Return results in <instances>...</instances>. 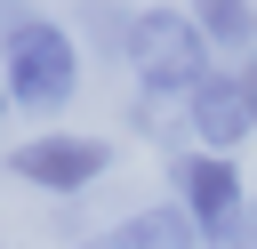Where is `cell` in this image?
Wrapping results in <instances>:
<instances>
[{
  "label": "cell",
  "instance_id": "obj_6",
  "mask_svg": "<svg viewBox=\"0 0 257 249\" xmlns=\"http://www.w3.org/2000/svg\"><path fill=\"white\" fill-rule=\"evenodd\" d=\"M185 16L201 24V40L217 56H249L257 48V0H185Z\"/></svg>",
  "mask_w": 257,
  "mask_h": 249
},
{
  "label": "cell",
  "instance_id": "obj_7",
  "mask_svg": "<svg viewBox=\"0 0 257 249\" xmlns=\"http://www.w3.org/2000/svg\"><path fill=\"white\" fill-rule=\"evenodd\" d=\"M112 241H120V249H201V225H193L177 201H153V209L120 217V225H112Z\"/></svg>",
  "mask_w": 257,
  "mask_h": 249
},
{
  "label": "cell",
  "instance_id": "obj_4",
  "mask_svg": "<svg viewBox=\"0 0 257 249\" xmlns=\"http://www.w3.org/2000/svg\"><path fill=\"white\" fill-rule=\"evenodd\" d=\"M185 129H193L201 153H225V161H233V153L257 137V104H249L241 72H209V80L185 96Z\"/></svg>",
  "mask_w": 257,
  "mask_h": 249
},
{
  "label": "cell",
  "instance_id": "obj_5",
  "mask_svg": "<svg viewBox=\"0 0 257 249\" xmlns=\"http://www.w3.org/2000/svg\"><path fill=\"white\" fill-rule=\"evenodd\" d=\"M137 24H145V8H128V0H80V8H72L80 48H96L104 64H128V56H137Z\"/></svg>",
  "mask_w": 257,
  "mask_h": 249
},
{
  "label": "cell",
  "instance_id": "obj_8",
  "mask_svg": "<svg viewBox=\"0 0 257 249\" xmlns=\"http://www.w3.org/2000/svg\"><path fill=\"white\" fill-rule=\"evenodd\" d=\"M32 16H40V8H32V0H0V48H8V40H16V32H24V24H32Z\"/></svg>",
  "mask_w": 257,
  "mask_h": 249
},
{
  "label": "cell",
  "instance_id": "obj_9",
  "mask_svg": "<svg viewBox=\"0 0 257 249\" xmlns=\"http://www.w3.org/2000/svg\"><path fill=\"white\" fill-rule=\"evenodd\" d=\"M241 88H249V104H257V48L241 56Z\"/></svg>",
  "mask_w": 257,
  "mask_h": 249
},
{
  "label": "cell",
  "instance_id": "obj_11",
  "mask_svg": "<svg viewBox=\"0 0 257 249\" xmlns=\"http://www.w3.org/2000/svg\"><path fill=\"white\" fill-rule=\"evenodd\" d=\"M8 112H16V96H8V80H0V129H8Z\"/></svg>",
  "mask_w": 257,
  "mask_h": 249
},
{
  "label": "cell",
  "instance_id": "obj_2",
  "mask_svg": "<svg viewBox=\"0 0 257 249\" xmlns=\"http://www.w3.org/2000/svg\"><path fill=\"white\" fill-rule=\"evenodd\" d=\"M128 72H137V96H177V104H185V96L217 72V48L201 40V24H193L185 8H145Z\"/></svg>",
  "mask_w": 257,
  "mask_h": 249
},
{
  "label": "cell",
  "instance_id": "obj_1",
  "mask_svg": "<svg viewBox=\"0 0 257 249\" xmlns=\"http://www.w3.org/2000/svg\"><path fill=\"white\" fill-rule=\"evenodd\" d=\"M0 80L16 96V112H64L80 96V32L56 24V16H32L8 48H0Z\"/></svg>",
  "mask_w": 257,
  "mask_h": 249
},
{
  "label": "cell",
  "instance_id": "obj_10",
  "mask_svg": "<svg viewBox=\"0 0 257 249\" xmlns=\"http://www.w3.org/2000/svg\"><path fill=\"white\" fill-rule=\"evenodd\" d=\"M72 249H120V241H112V233H88V241H72Z\"/></svg>",
  "mask_w": 257,
  "mask_h": 249
},
{
  "label": "cell",
  "instance_id": "obj_3",
  "mask_svg": "<svg viewBox=\"0 0 257 249\" xmlns=\"http://www.w3.org/2000/svg\"><path fill=\"white\" fill-rule=\"evenodd\" d=\"M104 169H112V137H88V129H40L8 145V177L32 193H88Z\"/></svg>",
  "mask_w": 257,
  "mask_h": 249
}]
</instances>
